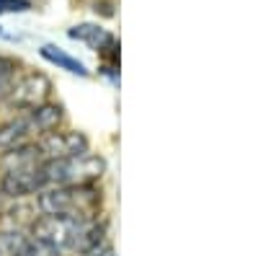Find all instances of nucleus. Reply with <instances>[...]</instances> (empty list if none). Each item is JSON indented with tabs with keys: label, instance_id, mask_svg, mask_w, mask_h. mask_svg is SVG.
<instances>
[{
	"label": "nucleus",
	"instance_id": "obj_17",
	"mask_svg": "<svg viewBox=\"0 0 258 256\" xmlns=\"http://www.w3.org/2000/svg\"><path fill=\"white\" fill-rule=\"evenodd\" d=\"M0 34H3V31H0Z\"/></svg>",
	"mask_w": 258,
	"mask_h": 256
},
{
	"label": "nucleus",
	"instance_id": "obj_9",
	"mask_svg": "<svg viewBox=\"0 0 258 256\" xmlns=\"http://www.w3.org/2000/svg\"><path fill=\"white\" fill-rule=\"evenodd\" d=\"M68 34H70V39H78V41H83V44H88L91 49H98V52L116 49V39H114L109 31H106V29L96 26V24H80V26H73Z\"/></svg>",
	"mask_w": 258,
	"mask_h": 256
},
{
	"label": "nucleus",
	"instance_id": "obj_7",
	"mask_svg": "<svg viewBox=\"0 0 258 256\" xmlns=\"http://www.w3.org/2000/svg\"><path fill=\"white\" fill-rule=\"evenodd\" d=\"M47 158H44V150H41L39 142H21V145H13V147H6L0 153V171L3 174H11V171H21V168H34V166H41Z\"/></svg>",
	"mask_w": 258,
	"mask_h": 256
},
{
	"label": "nucleus",
	"instance_id": "obj_1",
	"mask_svg": "<svg viewBox=\"0 0 258 256\" xmlns=\"http://www.w3.org/2000/svg\"><path fill=\"white\" fill-rule=\"evenodd\" d=\"M31 238L49 246L57 253H83L93 243L106 238V223L98 218H68V215H39L31 223Z\"/></svg>",
	"mask_w": 258,
	"mask_h": 256
},
{
	"label": "nucleus",
	"instance_id": "obj_2",
	"mask_svg": "<svg viewBox=\"0 0 258 256\" xmlns=\"http://www.w3.org/2000/svg\"><path fill=\"white\" fill-rule=\"evenodd\" d=\"M101 189L96 184L75 186H47L36 194L41 215H68V218H98Z\"/></svg>",
	"mask_w": 258,
	"mask_h": 256
},
{
	"label": "nucleus",
	"instance_id": "obj_3",
	"mask_svg": "<svg viewBox=\"0 0 258 256\" xmlns=\"http://www.w3.org/2000/svg\"><path fill=\"white\" fill-rule=\"evenodd\" d=\"M106 171V161L93 153H80L73 158L44 161V176L49 186H75V184H96Z\"/></svg>",
	"mask_w": 258,
	"mask_h": 256
},
{
	"label": "nucleus",
	"instance_id": "obj_4",
	"mask_svg": "<svg viewBox=\"0 0 258 256\" xmlns=\"http://www.w3.org/2000/svg\"><path fill=\"white\" fill-rule=\"evenodd\" d=\"M49 93H52V80L44 73H26L24 78L13 83L6 101L16 106L18 112H24V109H34L39 104H47Z\"/></svg>",
	"mask_w": 258,
	"mask_h": 256
},
{
	"label": "nucleus",
	"instance_id": "obj_10",
	"mask_svg": "<svg viewBox=\"0 0 258 256\" xmlns=\"http://www.w3.org/2000/svg\"><path fill=\"white\" fill-rule=\"evenodd\" d=\"M31 124H29V117L26 112H21L11 119H6L3 124H0V147H13V145H21V142H26L31 137Z\"/></svg>",
	"mask_w": 258,
	"mask_h": 256
},
{
	"label": "nucleus",
	"instance_id": "obj_13",
	"mask_svg": "<svg viewBox=\"0 0 258 256\" xmlns=\"http://www.w3.org/2000/svg\"><path fill=\"white\" fill-rule=\"evenodd\" d=\"M16 83V60L0 55V101H6Z\"/></svg>",
	"mask_w": 258,
	"mask_h": 256
},
{
	"label": "nucleus",
	"instance_id": "obj_5",
	"mask_svg": "<svg viewBox=\"0 0 258 256\" xmlns=\"http://www.w3.org/2000/svg\"><path fill=\"white\" fill-rule=\"evenodd\" d=\"M47 176H44V163L34 166V168H21V171H11L3 174L0 179V189L6 191L11 199H24L31 194H39L41 189H47Z\"/></svg>",
	"mask_w": 258,
	"mask_h": 256
},
{
	"label": "nucleus",
	"instance_id": "obj_8",
	"mask_svg": "<svg viewBox=\"0 0 258 256\" xmlns=\"http://www.w3.org/2000/svg\"><path fill=\"white\" fill-rule=\"evenodd\" d=\"M26 112V117H29V124H31V132L34 135H49V132H54L57 127L62 124V119H64V112H62V106L59 104H39V106H34V109H24Z\"/></svg>",
	"mask_w": 258,
	"mask_h": 256
},
{
	"label": "nucleus",
	"instance_id": "obj_14",
	"mask_svg": "<svg viewBox=\"0 0 258 256\" xmlns=\"http://www.w3.org/2000/svg\"><path fill=\"white\" fill-rule=\"evenodd\" d=\"M80 256H114V246H111L109 238H103V241L93 243L91 248H85Z\"/></svg>",
	"mask_w": 258,
	"mask_h": 256
},
{
	"label": "nucleus",
	"instance_id": "obj_6",
	"mask_svg": "<svg viewBox=\"0 0 258 256\" xmlns=\"http://www.w3.org/2000/svg\"><path fill=\"white\" fill-rule=\"evenodd\" d=\"M39 145H41V150H44L47 161L73 158V156H80V153H88V137L83 132H75V130H54V132L41 137Z\"/></svg>",
	"mask_w": 258,
	"mask_h": 256
},
{
	"label": "nucleus",
	"instance_id": "obj_15",
	"mask_svg": "<svg viewBox=\"0 0 258 256\" xmlns=\"http://www.w3.org/2000/svg\"><path fill=\"white\" fill-rule=\"evenodd\" d=\"M31 8V0H0V13H24Z\"/></svg>",
	"mask_w": 258,
	"mask_h": 256
},
{
	"label": "nucleus",
	"instance_id": "obj_12",
	"mask_svg": "<svg viewBox=\"0 0 258 256\" xmlns=\"http://www.w3.org/2000/svg\"><path fill=\"white\" fill-rule=\"evenodd\" d=\"M26 243H29V238L21 236L18 230L0 233V256H21V251H24Z\"/></svg>",
	"mask_w": 258,
	"mask_h": 256
},
{
	"label": "nucleus",
	"instance_id": "obj_16",
	"mask_svg": "<svg viewBox=\"0 0 258 256\" xmlns=\"http://www.w3.org/2000/svg\"><path fill=\"white\" fill-rule=\"evenodd\" d=\"M13 204H16V199H11L3 189H0V215H8V212L13 210Z\"/></svg>",
	"mask_w": 258,
	"mask_h": 256
},
{
	"label": "nucleus",
	"instance_id": "obj_11",
	"mask_svg": "<svg viewBox=\"0 0 258 256\" xmlns=\"http://www.w3.org/2000/svg\"><path fill=\"white\" fill-rule=\"evenodd\" d=\"M41 52V57H44L47 62H52V65H57V68H62V70H68V73H73V75H88V70H85V65L80 60H75V57H70L68 52H62L59 47H54V44H44L39 49Z\"/></svg>",
	"mask_w": 258,
	"mask_h": 256
}]
</instances>
